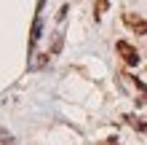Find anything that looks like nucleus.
<instances>
[{
  "label": "nucleus",
  "instance_id": "f257e3e1",
  "mask_svg": "<svg viewBox=\"0 0 147 145\" xmlns=\"http://www.w3.org/2000/svg\"><path fill=\"white\" fill-rule=\"evenodd\" d=\"M115 48H118V54L120 57H123V62L126 65H139V54H136V48L131 46V43H126V40H118V43H115Z\"/></svg>",
  "mask_w": 147,
  "mask_h": 145
},
{
  "label": "nucleus",
  "instance_id": "f03ea898",
  "mask_svg": "<svg viewBox=\"0 0 147 145\" xmlns=\"http://www.w3.org/2000/svg\"><path fill=\"white\" fill-rule=\"evenodd\" d=\"M123 22L136 32V35H147V19H139V16H134V14H126Z\"/></svg>",
  "mask_w": 147,
  "mask_h": 145
},
{
  "label": "nucleus",
  "instance_id": "7ed1b4c3",
  "mask_svg": "<svg viewBox=\"0 0 147 145\" xmlns=\"http://www.w3.org/2000/svg\"><path fill=\"white\" fill-rule=\"evenodd\" d=\"M38 35H40V19H35V24H32V35H30V46L38 40Z\"/></svg>",
  "mask_w": 147,
  "mask_h": 145
},
{
  "label": "nucleus",
  "instance_id": "20e7f679",
  "mask_svg": "<svg viewBox=\"0 0 147 145\" xmlns=\"http://www.w3.org/2000/svg\"><path fill=\"white\" fill-rule=\"evenodd\" d=\"M94 11H96V19H99V16H102V14L107 11V0H96V5H94Z\"/></svg>",
  "mask_w": 147,
  "mask_h": 145
}]
</instances>
